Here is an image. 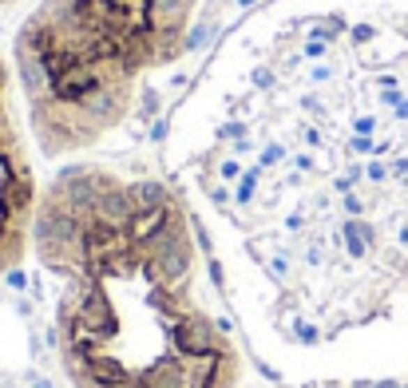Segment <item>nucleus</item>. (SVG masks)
<instances>
[{
	"mask_svg": "<svg viewBox=\"0 0 408 388\" xmlns=\"http://www.w3.org/2000/svg\"><path fill=\"white\" fill-rule=\"evenodd\" d=\"M202 0H36L13 36V75L44 158L99 147L155 72L190 44Z\"/></svg>",
	"mask_w": 408,
	"mask_h": 388,
	"instance_id": "obj_3",
	"label": "nucleus"
},
{
	"mask_svg": "<svg viewBox=\"0 0 408 388\" xmlns=\"http://www.w3.org/2000/svg\"><path fill=\"white\" fill-rule=\"evenodd\" d=\"M32 258L72 388H242V329L171 174L72 158L44 182Z\"/></svg>",
	"mask_w": 408,
	"mask_h": 388,
	"instance_id": "obj_2",
	"label": "nucleus"
},
{
	"mask_svg": "<svg viewBox=\"0 0 408 388\" xmlns=\"http://www.w3.org/2000/svg\"><path fill=\"white\" fill-rule=\"evenodd\" d=\"M167 167L278 380L400 388L408 0H262L174 107Z\"/></svg>",
	"mask_w": 408,
	"mask_h": 388,
	"instance_id": "obj_1",
	"label": "nucleus"
},
{
	"mask_svg": "<svg viewBox=\"0 0 408 388\" xmlns=\"http://www.w3.org/2000/svg\"><path fill=\"white\" fill-rule=\"evenodd\" d=\"M8 4H24V0H0V8H8Z\"/></svg>",
	"mask_w": 408,
	"mask_h": 388,
	"instance_id": "obj_5",
	"label": "nucleus"
},
{
	"mask_svg": "<svg viewBox=\"0 0 408 388\" xmlns=\"http://www.w3.org/2000/svg\"><path fill=\"white\" fill-rule=\"evenodd\" d=\"M36 158L13 64L0 56V274H13L32 258V230L40 210Z\"/></svg>",
	"mask_w": 408,
	"mask_h": 388,
	"instance_id": "obj_4",
	"label": "nucleus"
}]
</instances>
